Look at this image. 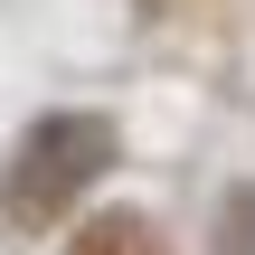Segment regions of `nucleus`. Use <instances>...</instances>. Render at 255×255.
Wrapping results in <instances>:
<instances>
[{
	"label": "nucleus",
	"instance_id": "obj_2",
	"mask_svg": "<svg viewBox=\"0 0 255 255\" xmlns=\"http://www.w3.org/2000/svg\"><path fill=\"white\" fill-rule=\"evenodd\" d=\"M66 255H170V246H161V227H151V218L104 208V218H85V227H76V246H66Z\"/></svg>",
	"mask_w": 255,
	"mask_h": 255
},
{
	"label": "nucleus",
	"instance_id": "obj_1",
	"mask_svg": "<svg viewBox=\"0 0 255 255\" xmlns=\"http://www.w3.org/2000/svg\"><path fill=\"white\" fill-rule=\"evenodd\" d=\"M114 161H123V132L104 114H47V123H28V142L0 170V218L9 227H57Z\"/></svg>",
	"mask_w": 255,
	"mask_h": 255
},
{
	"label": "nucleus",
	"instance_id": "obj_3",
	"mask_svg": "<svg viewBox=\"0 0 255 255\" xmlns=\"http://www.w3.org/2000/svg\"><path fill=\"white\" fill-rule=\"evenodd\" d=\"M218 255H255V189L227 199V218H218Z\"/></svg>",
	"mask_w": 255,
	"mask_h": 255
}]
</instances>
